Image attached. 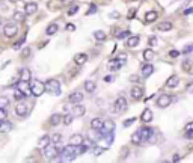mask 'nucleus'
Segmentation results:
<instances>
[{"label": "nucleus", "instance_id": "nucleus-34", "mask_svg": "<svg viewBox=\"0 0 193 163\" xmlns=\"http://www.w3.org/2000/svg\"><path fill=\"white\" fill-rule=\"evenodd\" d=\"M103 128H106L107 131H113L115 130V122L113 121H110V119H107V121H104V127Z\"/></svg>", "mask_w": 193, "mask_h": 163}, {"label": "nucleus", "instance_id": "nucleus-16", "mask_svg": "<svg viewBox=\"0 0 193 163\" xmlns=\"http://www.w3.org/2000/svg\"><path fill=\"white\" fill-rule=\"evenodd\" d=\"M152 112H151V109H145L143 112H142V115H140V121L143 122V124H148V122H151L152 121Z\"/></svg>", "mask_w": 193, "mask_h": 163}, {"label": "nucleus", "instance_id": "nucleus-6", "mask_svg": "<svg viewBox=\"0 0 193 163\" xmlns=\"http://www.w3.org/2000/svg\"><path fill=\"white\" fill-rule=\"evenodd\" d=\"M139 130H140V134H142V140H143V142L151 140V139H152V136H154V133H156V130H154V128L147 127V126L140 127Z\"/></svg>", "mask_w": 193, "mask_h": 163}, {"label": "nucleus", "instance_id": "nucleus-52", "mask_svg": "<svg viewBox=\"0 0 193 163\" xmlns=\"http://www.w3.org/2000/svg\"><path fill=\"white\" fill-rule=\"evenodd\" d=\"M0 119H6V110L3 107H0Z\"/></svg>", "mask_w": 193, "mask_h": 163}, {"label": "nucleus", "instance_id": "nucleus-32", "mask_svg": "<svg viewBox=\"0 0 193 163\" xmlns=\"http://www.w3.org/2000/svg\"><path fill=\"white\" fill-rule=\"evenodd\" d=\"M72 121H74V113H67L65 117H64V124L65 126H69V124H72Z\"/></svg>", "mask_w": 193, "mask_h": 163}, {"label": "nucleus", "instance_id": "nucleus-1", "mask_svg": "<svg viewBox=\"0 0 193 163\" xmlns=\"http://www.w3.org/2000/svg\"><path fill=\"white\" fill-rule=\"evenodd\" d=\"M42 154H44V157H46L47 160H56V156H59L60 151H59L57 145L50 143V145H47L46 148L42 150Z\"/></svg>", "mask_w": 193, "mask_h": 163}, {"label": "nucleus", "instance_id": "nucleus-38", "mask_svg": "<svg viewBox=\"0 0 193 163\" xmlns=\"http://www.w3.org/2000/svg\"><path fill=\"white\" fill-rule=\"evenodd\" d=\"M182 70H184V71H190V70H192V62H190L189 59H184V60H182Z\"/></svg>", "mask_w": 193, "mask_h": 163}, {"label": "nucleus", "instance_id": "nucleus-51", "mask_svg": "<svg viewBox=\"0 0 193 163\" xmlns=\"http://www.w3.org/2000/svg\"><path fill=\"white\" fill-rule=\"evenodd\" d=\"M148 42H149V46H151V47H154L156 44H157V39H156V36H151Z\"/></svg>", "mask_w": 193, "mask_h": 163}, {"label": "nucleus", "instance_id": "nucleus-5", "mask_svg": "<svg viewBox=\"0 0 193 163\" xmlns=\"http://www.w3.org/2000/svg\"><path fill=\"white\" fill-rule=\"evenodd\" d=\"M127 100H125L124 97H118L116 98V101H115V104H113V112L115 113H124L125 110H127Z\"/></svg>", "mask_w": 193, "mask_h": 163}, {"label": "nucleus", "instance_id": "nucleus-28", "mask_svg": "<svg viewBox=\"0 0 193 163\" xmlns=\"http://www.w3.org/2000/svg\"><path fill=\"white\" fill-rule=\"evenodd\" d=\"M57 29H59V26H57L56 23H51V24H48V26H47L46 33H47L48 36H50V35H55V33L57 32Z\"/></svg>", "mask_w": 193, "mask_h": 163}, {"label": "nucleus", "instance_id": "nucleus-42", "mask_svg": "<svg viewBox=\"0 0 193 163\" xmlns=\"http://www.w3.org/2000/svg\"><path fill=\"white\" fill-rule=\"evenodd\" d=\"M103 152H104V148H101V147H94V156H101Z\"/></svg>", "mask_w": 193, "mask_h": 163}, {"label": "nucleus", "instance_id": "nucleus-4", "mask_svg": "<svg viewBox=\"0 0 193 163\" xmlns=\"http://www.w3.org/2000/svg\"><path fill=\"white\" fill-rule=\"evenodd\" d=\"M170 103H172V95H170V94H161L159 98L156 100V104H157V107H160V109L169 107Z\"/></svg>", "mask_w": 193, "mask_h": 163}, {"label": "nucleus", "instance_id": "nucleus-61", "mask_svg": "<svg viewBox=\"0 0 193 163\" xmlns=\"http://www.w3.org/2000/svg\"><path fill=\"white\" fill-rule=\"evenodd\" d=\"M64 112H65V113H68V112H69V106L68 104L64 106Z\"/></svg>", "mask_w": 193, "mask_h": 163}, {"label": "nucleus", "instance_id": "nucleus-35", "mask_svg": "<svg viewBox=\"0 0 193 163\" xmlns=\"http://www.w3.org/2000/svg\"><path fill=\"white\" fill-rule=\"evenodd\" d=\"M88 150H89V147H88L86 143H81L79 147H76V152H77V154H85Z\"/></svg>", "mask_w": 193, "mask_h": 163}, {"label": "nucleus", "instance_id": "nucleus-12", "mask_svg": "<svg viewBox=\"0 0 193 163\" xmlns=\"http://www.w3.org/2000/svg\"><path fill=\"white\" fill-rule=\"evenodd\" d=\"M83 94L80 92V91H76V92H72L71 95H69V103H72V104H77V103H81L83 101Z\"/></svg>", "mask_w": 193, "mask_h": 163}, {"label": "nucleus", "instance_id": "nucleus-30", "mask_svg": "<svg viewBox=\"0 0 193 163\" xmlns=\"http://www.w3.org/2000/svg\"><path fill=\"white\" fill-rule=\"evenodd\" d=\"M95 88H97V85H95L94 82H91V80L85 82V89H86L88 92H94V91H95Z\"/></svg>", "mask_w": 193, "mask_h": 163}, {"label": "nucleus", "instance_id": "nucleus-49", "mask_svg": "<svg viewBox=\"0 0 193 163\" xmlns=\"http://www.w3.org/2000/svg\"><path fill=\"white\" fill-rule=\"evenodd\" d=\"M190 51H193V46H186V47H184V50H182V53H184V55H189Z\"/></svg>", "mask_w": 193, "mask_h": 163}, {"label": "nucleus", "instance_id": "nucleus-21", "mask_svg": "<svg viewBox=\"0 0 193 163\" xmlns=\"http://www.w3.org/2000/svg\"><path fill=\"white\" fill-rule=\"evenodd\" d=\"M152 73H154V67H152L151 64H147V65L142 67V77H143V79H148Z\"/></svg>", "mask_w": 193, "mask_h": 163}, {"label": "nucleus", "instance_id": "nucleus-29", "mask_svg": "<svg viewBox=\"0 0 193 163\" xmlns=\"http://www.w3.org/2000/svg\"><path fill=\"white\" fill-rule=\"evenodd\" d=\"M154 58H156V53H154L151 48H147V50L143 51V59H145L147 62H151Z\"/></svg>", "mask_w": 193, "mask_h": 163}, {"label": "nucleus", "instance_id": "nucleus-18", "mask_svg": "<svg viewBox=\"0 0 193 163\" xmlns=\"http://www.w3.org/2000/svg\"><path fill=\"white\" fill-rule=\"evenodd\" d=\"M88 62V55L86 53H77L76 56H74V64L76 65H83V64H86Z\"/></svg>", "mask_w": 193, "mask_h": 163}, {"label": "nucleus", "instance_id": "nucleus-19", "mask_svg": "<svg viewBox=\"0 0 193 163\" xmlns=\"http://www.w3.org/2000/svg\"><path fill=\"white\" fill-rule=\"evenodd\" d=\"M60 122H64V117H60V113H53L50 117V119H48L50 126H59Z\"/></svg>", "mask_w": 193, "mask_h": 163}, {"label": "nucleus", "instance_id": "nucleus-57", "mask_svg": "<svg viewBox=\"0 0 193 163\" xmlns=\"http://www.w3.org/2000/svg\"><path fill=\"white\" fill-rule=\"evenodd\" d=\"M112 80H113V76H106V77H104V82H107V83Z\"/></svg>", "mask_w": 193, "mask_h": 163}, {"label": "nucleus", "instance_id": "nucleus-23", "mask_svg": "<svg viewBox=\"0 0 193 163\" xmlns=\"http://www.w3.org/2000/svg\"><path fill=\"white\" fill-rule=\"evenodd\" d=\"M159 18V14L157 11H148L145 14V23H152V21H156Z\"/></svg>", "mask_w": 193, "mask_h": 163}, {"label": "nucleus", "instance_id": "nucleus-15", "mask_svg": "<svg viewBox=\"0 0 193 163\" xmlns=\"http://www.w3.org/2000/svg\"><path fill=\"white\" fill-rule=\"evenodd\" d=\"M36 11H38V5H36L35 2H29V3H26V6H24V12H26V15H33Z\"/></svg>", "mask_w": 193, "mask_h": 163}, {"label": "nucleus", "instance_id": "nucleus-9", "mask_svg": "<svg viewBox=\"0 0 193 163\" xmlns=\"http://www.w3.org/2000/svg\"><path fill=\"white\" fill-rule=\"evenodd\" d=\"M15 113L18 115V117L24 118L27 113H29V106H27V103H24V101H20L18 104L15 106Z\"/></svg>", "mask_w": 193, "mask_h": 163}, {"label": "nucleus", "instance_id": "nucleus-40", "mask_svg": "<svg viewBox=\"0 0 193 163\" xmlns=\"http://www.w3.org/2000/svg\"><path fill=\"white\" fill-rule=\"evenodd\" d=\"M9 106V98H6V97H0V107H8Z\"/></svg>", "mask_w": 193, "mask_h": 163}, {"label": "nucleus", "instance_id": "nucleus-3", "mask_svg": "<svg viewBox=\"0 0 193 163\" xmlns=\"http://www.w3.org/2000/svg\"><path fill=\"white\" fill-rule=\"evenodd\" d=\"M30 91H32V95H33V97H41V95L47 91V88H46V85H44L42 82L36 80L35 83L30 85Z\"/></svg>", "mask_w": 193, "mask_h": 163}, {"label": "nucleus", "instance_id": "nucleus-46", "mask_svg": "<svg viewBox=\"0 0 193 163\" xmlns=\"http://www.w3.org/2000/svg\"><path fill=\"white\" fill-rule=\"evenodd\" d=\"M77 11H79V6H77V5H74V6H72V8L68 11V15H76Z\"/></svg>", "mask_w": 193, "mask_h": 163}, {"label": "nucleus", "instance_id": "nucleus-41", "mask_svg": "<svg viewBox=\"0 0 193 163\" xmlns=\"http://www.w3.org/2000/svg\"><path fill=\"white\" fill-rule=\"evenodd\" d=\"M136 119H137V118H134V117L125 119V121H124V127H130V126H133V124L136 122Z\"/></svg>", "mask_w": 193, "mask_h": 163}, {"label": "nucleus", "instance_id": "nucleus-48", "mask_svg": "<svg viewBox=\"0 0 193 163\" xmlns=\"http://www.w3.org/2000/svg\"><path fill=\"white\" fill-rule=\"evenodd\" d=\"M169 56L170 58H178V56H180V51H178V50H170Z\"/></svg>", "mask_w": 193, "mask_h": 163}, {"label": "nucleus", "instance_id": "nucleus-31", "mask_svg": "<svg viewBox=\"0 0 193 163\" xmlns=\"http://www.w3.org/2000/svg\"><path fill=\"white\" fill-rule=\"evenodd\" d=\"M50 138H51V143H53V145H59V142L62 140V134H60V133H55V134H51Z\"/></svg>", "mask_w": 193, "mask_h": 163}, {"label": "nucleus", "instance_id": "nucleus-45", "mask_svg": "<svg viewBox=\"0 0 193 163\" xmlns=\"http://www.w3.org/2000/svg\"><path fill=\"white\" fill-rule=\"evenodd\" d=\"M12 126L9 124V122H6V121H3V126H2V128H0V131H6V130H11Z\"/></svg>", "mask_w": 193, "mask_h": 163}, {"label": "nucleus", "instance_id": "nucleus-62", "mask_svg": "<svg viewBox=\"0 0 193 163\" xmlns=\"http://www.w3.org/2000/svg\"><path fill=\"white\" fill-rule=\"evenodd\" d=\"M3 121H5V119H0V128H2V126H3Z\"/></svg>", "mask_w": 193, "mask_h": 163}, {"label": "nucleus", "instance_id": "nucleus-13", "mask_svg": "<svg viewBox=\"0 0 193 163\" xmlns=\"http://www.w3.org/2000/svg\"><path fill=\"white\" fill-rule=\"evenodd\" d=\"M157 29H159L160 32H169L173 29V23L169 21V20H166V21H161V23L157 24Z\"/></svg>", "mask_w": 193, "mask_h": 163}, {"label": "nucleus", "instance_id": "nucleus-24", "mask_svg": "<svg viewBox=\"0 0 193 163\" xmlns=\"http://www.w3.org/2000/svg\"><path fill=\"white\" fill-rule=\"evenodd\" d=\"M50 143H51V138H50V136H42V138H41V139L38 140V148H41V150H44V148H46L47 145H50Z\"/></svg>", "mask_w": 193, "mask_h": 163}, {"label": "nucleus", "instance_id": "nucleus-7", "mask_svg": "<svg viewBox=\"0 0 193 163\" xmlns=\"http://www.w3.org/2000/svg\"><path fill=\"white\" fill-rule=\"evenodd\" d=\"M17 33H18V27L15 24L9 23L3 27V35L6 38H14V36H17Z\"/></svg>", "mask_w": 193, "mask_h": 163}, {"label": "nucleus", "instance_id": "nucleus-36", "mask_svg": "<svg viewBox=\"0 0 193 163\" xmlns=\"http://www.w3.org/2000/svg\"><path fill=\"white\" fill-rule=\"evenodd\" d=\"M94 38H95L97 41H104V39H106V33H104L103 30H97V32H94Z\"/></svg>", "mask_w": 193, "mask_h": 163}, {"label": "nucleus", "instance_id": "nucleus-11", "mask_svg": "<svg viewBox=\"0 0 193 163\" xmlns=\"http://www.w3.org/2000/svg\"><path fill=\"white\" fill-rule=\"evenodd\" d=\"M139 42H140V36H139V35H131L130 38H127L125 46L128 47V48H134Z\"/></svg>", "mask_w": 193, "mask_h": 163}, {"label": "nucleus", "instance_id": "nucleus-17", "mask_svg": "<svg viewBox=\"0 0 193 163\" xmlns=\"http://www.w3.org/2000/svg\"><path fill=\"white\" fill-rule=\"evenodd\" d=\"M85 142V138H83V134H72L71 138H69V143L71 145H74V147H79Z\"/></svg>", "mask_w": 193, "mask_h": 163}, {"label": "nucleus", "instance_id": "nucleus-58", "mask_svg": "<svg viewBox=\"0 0 193 163\" xmlns=\"http://www.w3.org/2000/svg\"><path fill=\"white\" fill-rule=\"evenodd\" d=\"M134 14H136V11H134V9H130V12H128V18L134 17Z\"/></svg>", "mask_w": 193, "mask_h": 163}, {"label": "nucleus", "instance_id": "nucleus-8", "mask_svg": "<svg viewBox=\"0 0 193 163\" xmlns=\"http://www.w3.org/2000/svg\"><path fill=\"white\" fill-rule=\"evenodd\" d=\"M15 89H20L21 92L26 94V97H29V95H32V91H30V85H29V82L26 80H18V83H17V86H15Z\"/></svg>", "mask_w": 193, "mask_h": 163}, {"label": "nucleus", "instance_id": "nucleus-33", "mask_svg": "<svg viewBox=\"0 0 193 163\" xmlns=\"http://www.w3.org/2000/svg\"><path fill=\"white\" fill-rule=\"evenodd\" d=\"M14 98H15L17 101H21V100H24V98H26V94L21 92L20 89H15V92H14Z\"/></svg>", "mask_w": 193, "mask_h": 163}, {"label": "nucleus", "instance_id": "nucleus-64", "mask_svg": "<svg viewBox=\"0 0 193 163\" xmlns=\"http://www.w3.org/2000/svg\"><path fill=\"white\" fill-rule=\"evenodd\" d=\"M0 24H2V20H0Z\"/></svg>", "mask_w": 193, "mask_h": 163}, {"label": "nucleus", "instance_id": "nucleus-39", "mask_svg": "<svg viewBox=\"0 0 193 163\" xmlns=\"http://www.w3.org/2000/svg\"><path fill=\"white\" fill-rule=\"evenodd\" d=\"M131 36V32L130 30H124V32H121L119 35H116L118 39H127V38H130Z\"/></svg>", "mask_w": 193, "mask_h": 163}, {"label": "nucleus", "instance_id": "nucleus-22", "mask_svg": "<svg viewBox=\"0 0 193 163\" xmlns=\"http://www.w3.org/2000/svg\"><path fill=\"white\" fill-rule=\"evenodd\" d=\"M24 18H26V12L24 11H15L12 14V20L15 23H21V21H24Z\"/></svg>", "mask_w": 193, "mask_h": 163}, {"label": "nucleus", "instance_id": "nucleus-43", "mask_svg": "<svg viewBox=\"0 0 193 163\" xmlns=\"http://www.w3.org/2000/svg\"><path fill=\"white\" fill-rule=\"evenodd\" d=\"M30 56V47H26L23 51H21V58L26 59V58H29Z\"/></svg>", "mask_w": 193, "mask_h": 163}, {"label": "nucleus", "instance_id": "nucleus-53", "mask_svg": "<svg viewBox=\"0 0 193 163\" xmlns=\"http://www.w3.org/2000/svg\"><path fill=\"white\" fill-rule=\"evenodd\" d=\"M180 160H181V156H180V154H173V157H172V162L177 163V162H180Z\"/></svg>", "mask_w": 193, "mask_h": 163}, {"label": "nucleus", "instance_id": "nucleus-50", "mask_svg": "<svg viewBox=\"0 0 193 163\" xmlns=\"http://www.w3.org/2000/svg\"><path fill=\"white\" fill-rule=\"evenodd\" d=\"M186 91H187V92H190V94H193V82L187 83V86H186Z\"/></svg>", "mask_w": 193, "mask_h": 163}, {"label": "nucleus", "instance_id": "nucleus-20", "mask_svg": "<svg viewBox=\"0 0 193 163\" xmlns=\"http://www.w3.org/2000/svg\"><path fill=\"white\" fill-rule=\"evenodd\" d=\"M72 113H74V117H83L86 113V107L81 106L80 103H77V104L72 107Z\"/></svg>", "mask_w": 193, "mask_h": 163}, {"label": "nucleus", "instance_id": "nucleus-2", "mask_svg": "<svg viewBox=\"0 0 193 163\" xmlns=\"http://www.w3.org/2000/svg\"><path fill=\"white\" fill-rule=\"evenodd\" d=\"M46 88L48 92H51L53 95H60V82L57 79H50L46 83Z\"/></svg>", "mask_w": 193, "mask_h": 163}, {"label": "nucleus", "instance_id": "nucleus-10", "mask_svg": "<svg viewBox=\"0 0 193 163\" xmlns=\"http://www.w3.org/2000/svg\"><path fill=\"white\" fill-rule=\"evenodd\" d=\"M130 95H131V98L133 100H142V97H143V88L142 86H133L131 88V91H130Z\"/></svg>", "mask_w": 193, "mask_h": 163}, {"label": "nucleus", "instance_id": "nucleus-44", "mask_svg": "<svg viewBox=\"0 0 193 163\" xmlns=\"http://www.w3.org/2000/svg\"><path fill=\"white\" fill-rule=\"evenodd\" d=\"M98 11V8L95 6V5H91V8H89V11L86 12V15H94V14H97Z\"/></svg>", "mask_w": 193, "mask_h": 163}, {"label": "nucleus", "instance_id": "nucleus-63", "mask_svg": "<svg viewBox=\"0 0 193 163\" xmlns=\"http://www.w3.org/2000/svg\"><path fill=\"white\" fill-rule=\"evenodd\" d=\"M9 2H12V3H17V2H18V0H9Z\"/></svg>", "mask_w": 193, "mask_h": 163}, {"label": "nucleus", "instance_id": "nucleus-37", "mask_svg": "<svg viewBox=\"0 0 193 163\" xmlns=\"http://www.w3.org/2000/svg\"><path fill=\"white\" fill-rule=\"evenodd\" d=\"M24 42H26V36H24V38H21V39H18L17 42H14L12 48H14V50H20V48H21V46H23Z\"/></svg>", "mask_w": 193, "mask_h": 163}, {"label": "nucleus", "instance_id": "nucleus-47", "mask_svg": "<svg viewBox=\"0 0 193 163\" xmlns=\"http://www.w3.org/2000/svg\"><path fill=\"white\" fill-rule=\"evenodd\" d=\"M184 138H186V139H193V128L192 130H187V131L184 133Z\"/></svg>", "mask_w": 193, "mask_h": 163}, {"label": "nucleus", "instance_id": "nucleus-59", "mask_svg": "<svg viewBox=\"0 0 193 163\" xmlns=\"http://www.w3.org/2000/svg\"><path fill=\"white\" fill-rule=\"evenodd\" d=\"M127 154H128V148H124V150H122V159L127 157Z\"/></svg>", "mask_w": 193, "mask_h": 163}, {"label": "nucleus", "instance_id": "nucleus-27", "mask_svg": "<svg viewBox=\"0 0 193 163\" xmlns=\"http://www.w3.org/2000/svg\"><path fill=\"white\" fill-rule=\"evenodd\" d=\"M131 142L134 143V145H140V143H143V140H142V134H140V130H137L133 133V136H131Z\"/></svg>", "mask_w": 193, "mask_h": 163}, {"label": "nucleus", "instance_id": "nucleus-14", "mask_svg": "<svg viewBox=\"0 0 193 163\" xmlns=\"http://www.w3.org/2000/svg\"><path fill=\"white\" fill-rule=\"evenodd\" d=\"M178 83H180V77L173 74V76H170L169 79L166 80V85H164V86H166V88H169V89H173V88H177V86H178Z\"/></svg>", "mask_w": 193, "mask_h": 163}, {"label": "nucleus", "instance_id": "nucleus-56", "mask_svg": "<svg viewBox=\"0 0 193 163\" xmlns=\"http://www.w3.org/2000/svg\"><path fill=\"white\" fill-rule=\"evenodd\" d=\"M192 12H193V8H187V9L184 11V15H190Z\"/></svg>", "mask_w": 193, "mask_h": 163}, {"label": "nucleus", "instance_id": "nucleus-60", "mask_svg": "<svg viewBox=\"0 0 193 163\" xmlns=\"http://www.w3.org/2000/svg\"><path fill=\"white\" fill-rule=\"evenodd\" d=\"M110 17H112V18H118V17H119V14H118V12H112V14H110Z\"/></svg>", "mask_w": 193, "mask_h": 163}, {"label": "nucleus", "instance_id": "nucleus-55", "mask_svg": "<svg viewBox=\"0 0 193 163\" xmlns=\"http://www.w3.org/2000/svg\"><path fill=\"white\" fill-rule=\"evenodd\" d=\"M67 30H69V32H74V30H76V26H74V24H67Z\"/></svg>", "mask_w": 193, "mask_h": 163}, {"label": "nucleus", "instance_id": "nucleus-26", "mask_svg": "<svg viewBox=\"0 0 193 163\" xmlns=\"http://www.w3.org/2000/svg\"><path fill=\"white\" fill-rule=\"evenodd\" d=\"M20 79H21V80H26V82H30V79H32L30 70H29V68H23V70H20Z\"/></svg>", "mask_w": 193, "mask_h": 163}, {"label": "nucleus", "instance_id": "nucleus-25", "mask_svg": "<svg viewBox=\"0 0 193 163\" xmlns=\"http://www.w3.org/2000/svg\"><path fill=\"white\" fill-rule=\"evenodd\" d=\"M104 127V121L101 118H94L91 121V128H95V130H101Z\"/></svg>", "mask_w": 193, "mask_h": 163}, {"label": "nucleus", "instance_id": "nucleus-54", "mask_svg": "<svg viewBox=\"0 0 193 163\" xmlns=\"http://www.w3.org/2000/svg\"><path fill=\"white\" fill-rule=\"evenodd\" d=\"M72 2H74V0H62L60 5H62V6H67V5H71Z\"/></svg>", "mask_w": 193, "mask_h": 163}]
</instances>
